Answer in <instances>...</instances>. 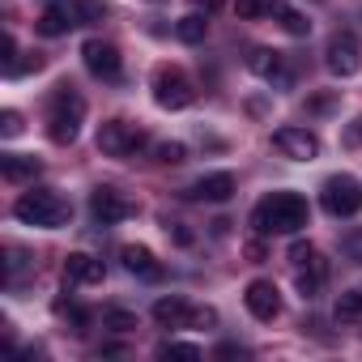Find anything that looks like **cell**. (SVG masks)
<instances>
[{"instance_id": "d4e9b609", "label": "cell", "mask_w": 362, "mask_h": 362, "mask_svg": "<svg viewBox=\"0 0 362 362\" xmlns=\"http://www.w3.org/2000/svg\"><path fill=\"white\" fill-rule=\"evenodd\" d=\"M103 324L115 328V332H132V328H136V315L124 311V307H107V311H103Z\"/></svg>"}, {"instance_id": "ba28073f", "label": "cell", "mask_w": 362, "mask_h": 362, "mask_svg": "<svg viewBox=\"0 0 362 362\" xmlns=\"http://www.w3.org/2000/svg\"><path fill=\"white\" fill-rule=\"evenodd\" d=\"M81 60H86V69H90L98 81H119V73H124L119 47H115V43H103V39H86V43H81Z\"/></svg>"}, {"instance_id": "d6a6232c", "label": "cell", "mask_w": 362, "mask_h": 362, "mask_svg": "<svg viewBox=\"0 0 362 362\" xmlns=\"http://www.w3.org/2000/svg\"><path fill=\"white\" fill-rule=\"evenodd\" d=\"M214 324H218V311L214 307H197L192 320H188V328H214Z\"/></svg>"}, {"instance_id": "4316f807", "label": "cell", "mask_w": 362, "mask_h": 362, "mask_svg": "<svg viewBox=\"0 0 362 362\" xmlns=\"http://www.w3.org/2000/svg\"><path fill=\"white\" fill-rule=\"evenodd\" d=\"M158 358H188V362H197L201 349L188 345V341H162V345H158Z\"/></svg>"}, {"instance_id": "9a60e30c", "label": "cell", "mask_w": 362, "mask_h": 362, "mask_svg": "<svg viewBox=\"0 0 362 362\" xmlns=\"http://www.w3.org/2000/svg\"><path fill=\"white\" fill-rule=\"evenodd\" d=\"M192 201H209V205H226L235 197V175L230 170H214V175H201L197 184L188 188Z\"/></svg>"}, {"instance_id": "7c38bea8", "label": "cell", "mask_w": 362, "mask_h": 362, "mask_svg": "<svg viewBox=\"0 0 362 362\" xmlns=\"http://www.w3.org/2000/svg\"><path fill=\"white\" fill-rule=\"evenodd\" d=\"M243 303H247V311H252L260 324H269V320H277V315H281V294H277V286H273V281H264V277H256V281L247 286Z\"/></svg>"}, {"instance_id": "ffe728a7", "label": "cell", "mask_w": 362, "mask_h": 362, "mask_svg": "<svg viewBox=\"0 0 362 362\" xmlns=\"http://www.w3.org/2000/svg\"><path fill=\"white\" fill-rule=\"evenodd\" d=\"M273 18H277V22H281V30H286V35H294V39H307V35H311L307 13H298V9H290V5H281V0H273Z\"/></svg>"}, {"instance_id": "2e32d148", "label": "cell", "mask_w": 362, "mask_h": 362, "mask_svg": "<svg viewBox=\"0 0 362 362\" xmlns=\"http://www.w3.org/2000/svg\"><path fill=\"white\" fill-rule=\"evenodd\" d=\"M103 277H107L103 260H94V256H86V252H73V256L64 260V286H98Z\"/></svg>"}, {"instance_id": "4dcf8cb0", "label": "cell", "mask_w": 362, "mask_h": 362, "mask_svg": "<svg viewBox=\"0 0 362 362\" xmlns=\"http://www.w3.org/2000/svg\"><path fill=\"white\" fill-rule=\"evenodd\" d=\"M0 136H22V115L18 111H0Z\"/></svg>"}, {"instance_id": "7402d4cb", "label": "cell", "mask_w": 362, "mask_h": 362, "mask_svg": "<svg viewBox=\"0 0 362 362\" xmlns=\"http://www.w3.org/2000/svg\"><path fill=\"white\" fill-rule=\"evenodd\" d=\"M73 18H77V26H94L107 18V5L103 0H73Z\"/></svg>"}, {"instance_id": "3957f363", "label": "cell", "mask_w": 362, "mask_h": 362, "mask_svg": "<svg viewBox=\"0 0 362 362\" xmlns=\"http://www.w3.org/2000/svg\"><path fill=\"white\" fill-rule=\"evenodd\" d=\"M13 218H18V222H26V226L60 230V226H69V218H73V205H69L60 192L35 188V192H22V197H18V205H13Z\"/></svg>"}, {"instance_id": "1f68e13d", "label": "cell", "mask_w": 362, "mask_h": 362, "mask_svg": "<svg viewBox=\"0 0 362 362\" xmlns=\"http://www.w3.org/2000/svg\"><path fill=\"white\" fill-rule=\"evenodd\" d=\"M166 235H170V239H175L179 247H192V243H197V235H192V230H188L184 222H166Z\"/></svg>"}, {"instance_id": "83f0119b", "label": "cell", "mask_w": 362, "mask_h": 362, "mask_svg": "<svg viewBox=\"0 0 362 362\" xmlns=\"http://www.w3.org/2000/svg\"><path fill=\"white\" fill-rule=\"evenodd\" d=\"M235 13L239 18H264V13H273V0H235Z\"/></svg>"}, {"instance_id": "30bf717a", "label": "cell", "mask_w": 362, "mask_h": 362, "mask_svg": "<svg viewBox=\"0 0 362 362\" xmlns=\"http://www.w3.org/2000/svg\"><path fill=\"white\" fill-rule=\"evenodd\" d=\"M90 214H94V222H103V226H115V222H124V218H132V201L119 192V188H94L90 192Z\"/></svg>"}, {"instance_id": "5bb4252c", "label": "cell", "mask_w": 362, "mask_h": 362, "mask_svg": "<svg viewBox=\"0 0 362 362\" xmlns=\"http://www.w3.org/2000/svg\"><path fill=\"white\" fill-rule=\"evenodd\" d=\"M294 286H298V294L311 303V298H320V290L328 286V260L320 256V252H311L303 264H294Z\"/></svg>"}, {"instance_id": "f546056e", "label": "cell", "mask_w": 362, "mask_h": 362, "mask_svg": "<svg viewBox=\"0 0 362 362\" xmlns=\"http://www.w3.org/2000/svg\"><path fill=\"white\" fill-rule=\"evenodd\" d=\"M341 252H345V260H354V264H362V226H354V230H345V239H341Z\"/></svg>"}, {"instance_id": "7a4b0ae2", "label": "cell", "mask_w": 362, "mask_h": 362, "mask_svg": "<svg viewBox=\"0 0 362 362\" xmlns=\"http://www.w3.org/2000/svg\"><path fill=\"white\" fill-rule=\"evenodd\" d=\"M81 119H86V98L69 81H60L52 103H47V136L56 145H73L77 132H81Z\"/></svg>"}, {"instance_id": "484cf974", "label": "cell", "mask_w": 362, "mask_h": 362, "mask_svg": "<svg viewBox=\"0 0 362 362\" xmlns=\"http://www.w3.org/2000/svg\"><path fill=\"white\" fill-rule=\"evenodd\" d=\"M153 153H158V162H162V166H179V162H188V145H179V141H162Z\"/></svg>"}, {"instance_id": "4fadbf2b", "label": "cell", "mask_w": 362, "mask_h": 362, "mask_svg": "<svg viewBox=\"0 0 362 362\" xmlns=\"http://www.w3.org/2000/svg\"><path fill=\"white\" fill-rule=\"evenodd\" d=\"M247 69H252L256 77L273 81V86H290V64H286V56L273 52V47H252V52H247Z\"/></svg>"}, {"instance_id": "277c9868", "label": "cell", "mask_w": 362, "mask_h": 362, "mask_svg": "<svg viewBox=\"0 0 362 362\" xmlns=\"http://www.w3.org/2000/svg\"><path fill=\"white\" fill-rule=\"evenodd\" d=\"M320 205H324V214H332V218H354V214H362V179H354V175H328L324 188H320Z\"/></svg>"}, {"instance_id": "74e56055", "label": "cell", "mask_w": 362, "mask_h": 362, "mask_svg": "<svg viewBox=\"0 0 362 362\" xmlns=\"http://www.w3.org/2000/svg\"><path fill=\"white\" fill-rule=\"evenodd\" d=\"M354 136H358V141H362V115H358V124H354Z\"/></svg>"}, {"instance_id": "e575fe53", "label": "cell", "mask_w": 362, "mask_h": 362, "mask_svg": "<svg viewBox=\"0 0 362 362\" xmlns=\"http://www.w3.org/2000/svg\"><path fill=\"white\" fill-rule=\"evenodd\" d=\"M264 256H269V252H264V243H260V239H252V243H247V260H252V264H264Z\"/></svg>"}, {"instance_id": "cb8c5ba5", "label": "cell", "mask_w": 362, "mask_h": 362, "mask_svg": "<svg viewBox=\"0 0 362 362\" xmlns=\"http://www.w3.org/2000/svg\"><path fill=\"white\" fill-rule=\"evenodd\" d=\"M30 264H35V260H30L22 247H5V286H13V281H18V273H22V269H30Z\"/></svg>"}, {"instance_id": "8992f818", "label": "cell", "mask_w": 362, "mask_h": 362, "mask_svg": "<svg viewBox=\"0 0 362 362\" xmlns=\"http://www.w3.org/2000/svg\"><path fill=\"white\" fill-rule=\"evenodd\" d=\"M145 145H149V132L136 128V124H128V119H107L98 128V149L111 153V158H128V153H136Z\"/></svg>"}, {"instance_id": "5b68a950", "label": "cell", "mask_w": 362, "mask_h": 362, "mask_svg": "<svg viewBox=\"0 0 362 362\" xmlns=\"http://www.w3.org/2000/svg\"><path fill=\"white\" fill-rule=\"evenodd\" d=\"M153 103H158L162 111H184V107H192V103H197V86L188 81V73H184V69L162 64V69L153 73Z\"/></svg>"}, {"instance_id": "d6986e66", "label": "cell", "mask_w": 362, "mask_h": 362, "mask_svg": "<svg viewBox=\"0 0 362 362\" xmlns=\"http://www.w3.org/2000/svg\"><path fill=\"white\" fill-rule=\"evenodd\" d=\"M153 320H158L162 328H188L192 307L179 298V294H170V298H158V303H153Z\"/></svg>"}, {"instance_id": "44dd1931", "label": "cell", "mask_w": 362, "mask_h": 362, "mask_svg": "<svg viewBox=\"0 0 362 362\" xmlns=\"http://www.w3.org/2000/svg\"><path fill=\"white\" fill-rule=\"evenodd\" d=\"M175 35H179V43H205V35H209L205 13H188V18H179V22H175Z\"/></svg>"}, {"instance_id": "836d02e7", "label": "cell", "mask_w": 362, "mask_h": 362, "mask_svg": "<svg viewBox=\"0 0 362 362\" xmlns=\"http://www.w3.org/2000/svg\"><path fill=\"white\" fill-rule=\"evenodd\" d=\"M43 69V56L39 52H30L26 60H18V69H13V77H22V73H39Z\"/></svg>"}, {"instance_id": "6da1fadb", "label": "cell", "mask_w": 362, "mask_h": 362, "mask_svg": "<svg viewBox=\"0 0 362 362\" xmlns=\"http://www.w3.org/2000/svg\"><path fill=\"white\" fill-rule=\"evenodd\" d=\"M252 226L256 235H298L303 226H311V209L298 192H269L252 209Z\"/></svg>"}, {"instance_id": "ac0fdd59", "label": "cell", "mask_w": 362, "mask_h": 362, "mask_svg": "<svg viewBox=\"0 0 362 362\" xmlns=\"http://www.w3.org/2000/svg\"><path fill=\"white\" fill-rule=\"evenodd\" d=\"M39 170H43V162L30 158V153H0V175H5L9 184H26Z\"/></svg>"}, {"instance_id": "8fae6325", "label": "cell", "mask_w": 362, "mask_h": 362, "mask_svg": "<svg viewBox=\"0 0 362 362\" xmlns=\"http://www.w3.org/2000/svg\"><path fill=\"white\" fill-rule=\"evenodd\" d=\"M73 26H77L73 0H43V13H39V22H35V30H39L43 39H60V35H69Z\"/></svg>"}, {"instance_id": "8d00e7d4", "label": "cell", "mask_w": 362, "mask_h": 362, "mask_svg": "<svg viewBox=\"0 0 362 362\" xmlns=\"http://www.w3.org/2000/svg\"><path fill=\"white\" fill-rule=\"evenodd\" d=\"M192 5H201V9H205V13H214V9H218V5H226V0H192Z\"/></svg>"}, {"instance_id": "e0dca14e", "label": "cell", "mask_w": 362, "mask_h": 362, "mask_svg": "<svg viewBox=\"0 0 362 362\" xmlns=\"http://www.w3.org/2000/svg\"><path fill=\"white\" fill-rule=\"evenodd\" d=\"M119 260H124V269H128L132 277H141V281H158V277H162L158 256H153L149 247H141V243H128V247L119 252Z\"/></svg>"}, {"instance_id": "d590c367", "label": "cell", "mask_w": 362, "mask_h": 362, "mask_svg": "<svg viewBox=\"0 0 362 362\" xmlns=\"http://www.w3.org/2000/svg\"><path fill=\"white\" fill-rule=\"evenodd\" d=\"M311 252H315L311 243H294V247H290V264H303V260H307Z\"/></svg>"}, {"instance_id": "9c48e42d", "label": "cell", "mask_w": 362, "mask_h": 362, "mask_svg": "<svg viewBox=\"0 0 362 362\" xmlns=\"http://www.w3.org/2000/svg\"><path fill=\"white\" fill-rule=\"evenodd\" d=\"M273 145H277L286 158H294V162H311V158L320 153V136H315L311 128H298V124L277 128V132H273Z\"/></svg>"}, {"instance_id": "603a6c76", "label": "cell", "mask_w": 362, "mask_h": 362, "mask_svg": "<svg viewBox=\"0 0 362 362\" xmlns=\"http://www.w3.org/2000/svg\"><path fill=\"white\" fill-rule=\"evenodd\" d=\"M337 320H362V286L337 294Z\"/></svg>"}, {"instance_id": "52a82bcc", "label": "cell", "mask_w": 362, "mask_h": 362, "mask_svg": "<svg viewBox=\"0 0 362 362\" xmlns=\"http://www.w3.org/2000/svg\"><path fill=\"white\" fill-rule=\"evenodd\" d=\"M324 69H328L332 77H354V73L362 69V43H358L354 30H337V35L328 39V47H324Z\"/></svg>"}, {"instance_id": "f1b7e54d", "label": "cell", "mask_w": 362, "mask_h": 362, "mask_svg": "<svg viewBox=\"0 0 362 362\" xmlns=\"http://www.w3.org/2000/svg\"><path fill=\"white\" fill-rule=\"evenodd\" d=\"M0 69H5V77H13V69H18V39L13 35L0 39Z\"/></svg>"}]
</instances>
